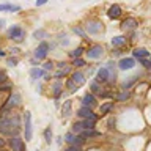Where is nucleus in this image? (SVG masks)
<instances>
[{"label": "nucleus", "mask_w": 151, "mask_h": 151, "mask_svg": "<svg viewBox=\"0 0 151 151\" xmlns=\"http://www.w3.org/2000/svg\"><path fill=\"white\" fill-rule=\"evenodd\" d=\"M21 6L17 5H11V3H0V11H19Z\"/></svg>", "instance_id": "obj_21"}, {"label": "nucleus", "mask_w": 151, "mask_h": 151, "mask_svg": "<svg viewBox=\"0 0 151 151\" xmlns=\"http://www.w3.org/2000/svg\"><path fill=\"white\" fill-rule=\"evenodd\" d=\"M73 65H74V66H77V68H80V66H83V65H85V61H83L82 58H74Z\"/></svg>", "instance_id": "obj_29"}, {"label": "nucleus", "mask_w": 151, "mask_h": 151, "mask_svg": "<svg viewBox=\"0 0 151 151\" xmlns=\"http://www.w3.org/2000/svg\"><path fill=\"white\" fill-rule=\"evenodd\" d=\"M65 151H82V150H80L79 146H69V148L65 150Z\"/></svg>", "instance_id": "obj_35"}, {"label": "nucleus", "mask_w": 151, "mask_h": 151, "mask_svg": "<svg viewBox=\"0 0 151 151\" xmlns=\"http://www.w3.org/2000/svg\"><path fill=\"white\" fill-rule=\"evenodd\" d=\"M8 145L11 146L13 151H25V143H24V140L21 139V137H17V135L9 137Z\"/></svg>", "instance_id": "obj_4"}, {"label": "nucleus", "mask_w": 151, "mask_h": 151, "mask_svg": "<svg viewBox=\"0 0 151 151\" xmlns=\"http://www.w3.org/2000/svg\"><path fill=\"white\" fill-rule=\"evenodd\" d=\"M106 68L109 71V80H115L116 79V71H115V65H113V61H107V65H106Z\"/></svg>", "instance_id": "obj_18"}, {"label": "nucleus", "mask_w": 151, "mask_h": 151, "mask_svg": "<svg viewBox=\"0 0 151 151\" xmlns=\"http://www.w3.org/2000/svg\"><path fill=\"white\" fill-rule=\"evenodd\" d=\"M102 54H104V49L101 46H91L90 49L87 50V57L88 58H99V57H102Z\"/></svg>", "instance_id": "obj_9"}, {"label": "nucleus", "mask_w": 151, "mask_h": 151, "mask_svg": "<svg viewBox=\"0 0 151 151\" xmlns=\"http://www.w3.org/2000/svg\"><path fill=\"white\" fill-rule=\"evenodd\" d=\"M3 145H5V140H3V139H0V148H2Z\"/></svg>", "instance_id": "obj_41"}, {"label": "nucleus", "mask_w": 151, "mask_h": 151, "mask_svg": "<svg viewBox=\"0 0 151 151\" xmlns=\"http://www.w3.org/2000/svg\"><path fill=\"white\" fill-rule=\"evenodd\" d=\"M82 104H83V107L93 109L94 106H96V98H94V94L87 93V94H85V96L82 98Z\"/></svg>", "instance_id": "obj_11"}, {"label": "nucleus", "mask_w": 151, "mask_h": 151, "mask_svg": "<svg viewBox=\"0 0 151 151\" xmlns=\"http://www.w3.org/2000/svg\"><path fill=\"white\" fill-rule=\"evenodd\" d=\"M71 107H73V101H65L63 107H61V115L68 116L69 113H71Z\"/></svg>", "instance_id": "obj_23"}, {"label": "nucleus", "mask_w": 151, "mask_h": 151, "mask_svg": "<svg viewBox=\"0 0 151 151\" xmlns=\"http://www.w3.org/2000/svg\"><path fill=\"white\" fill-rule=\"evenodd\" d=\"M58 68H66V63H63V61H60V63H58Z\"/></svg>", "instance_id": "obj_40"}, {"label": "nucleus", "mask_w": 151, "mask_h": 151, "mask_svg": "<svg viewBox=\"0 0 151 151\" xmlns=\"http://www.w3.org/2000/svg\"><path fill=\"white\" fill-rule=\"evenodd\" d=\"M135 66V61H134V58H123V60H120V63H118V68L120 69H132Z\"/></svg>", "instance_id": "obj_13"}, {"label": "nucleus", "mask_w": 151, "mask_h": 151, "mask_svg": "<svg viewBox=\"0 0 151 151\" xmlns=\"http://www.w3.org/2000/svg\"><path fill=\"white\" fill-rule=\"evenodd\" d=\"M46 3H47V0H36V6H42Z\"/></svg>", "instance_id": "obj_36"}, {"label": "nucleus", "mask_w": 151, "mask_h": 151, "mask_svg": "<svg viewBox=\"0 0 151 151\" xmlns=\"http://www.w3.org/2000/svg\"><path fill=\"white\" fill-rule=\"evenodd\" d=\"M102 30V24L98 22V21H91L87 24V32L88 33H93V35H96V33H99Z\"/></svg>", "instance_id": "obj_12"}, {"label": "nucleus", "mask_w": 151, "mask_h": 151, "mask_svg": "<svg viewBox=\"0 0 151 151\" xmlns=\"http://www.w3.org/2000/svg\"><path fill=\"white\" fill-rule=\"evenodd\" d=\"M42 35H44V32H35V33H33V36H35V38H38V36H42Z\"/></svg>", "instance_id": "obj_38"}, {"label": "nucleus", "mask_w": 151, "mask_h": 151, "mask_svg": "<svg viewBox=\"0 0 151 151\" xmlns=\"http://www.w3.org/2000/svg\"><path fill=\"white\" fill-rule=\"evenodd\" d=\"M142 63H143V66H146V68H151V63L148 60H142Z\"/></svg>", "instance_id": "obj_37"}, {"label": "nucleus", "mask_w": 151, "mask_h": 151, "mask_svg": "<svg viewBox=\"0 0 151 151\" xmlns=\"http://www.w3.org/2000/svg\"><path fill=\"white\" fill-rule=\"evenodd\" d=\"M8 63L11 65V66H16V65H17V60H14V58H11V60L8 61Z\"/></svg>", "instance_id": "obj_39"}, {"label": "nucleus", "mask_w": 151, "mask_h": 151, "mask_svg": "<svg viewBox=\"0 0 151 151\" xmlns=\"http://www.w3.org/2000/svg\"><path fill=\"white\" fill-rule=\"evenodd\" d=\"M85 83V76L80 73V71H76V73L71 74V77L66 80V88L69 90V91H74V90H77L79 87H82Z\"/></svg>", "instance_id": "obj_2"}, {"label": "nucleus", "mask_w": 151, "mask_h": 151, "mask_svg": "<svg viewBox=\"0 0 151 151\" xmlns=\"http://www.w3.org/2000/svg\"><path fill=\"white\" fill-rule=\"evenodd\" d=\"M82 52H83V49H82V47H77L76 50H73V52H71V57H74V58H79V57L82 55Z\"/></svg>", "instance_id": "obj_27"}, {"label": "nucleus", "mask_w": 151, "mask_h": 151, "mask_svg": "<svg viewBox=\"0 0 151 151\" xmlns=\"http://www.w3.org/2000/svg\"><path fill=\"white\" fill-rule=\"evenodd\" d=\"M150 63H151V60H150Z\"/></svg>", "instance_id": "obj_43"}, {"label": "nucleus", "mask_w": 151, "mask_h": 151, "mask_svg": "<svg viewBox=\"0 0 151 151\" xmlns=\"http://www.w3.org/2000/svg\"><path fill=\"white\" fill-rule=\"evenodd\" d=\"M96 80L98 82H107L109 80V71H107V68L104 66V68H101V69H98V74H96Z\"/></svg>", "instance_id": "obj_15"}, {"label": "nucleus", "mask_w": 151, "mask_h": 151, "mask_svg": "<svg viewBox=\"0 0 151 151\" xmlns=\"http://www.w3.org/2000/svg\"><path fill=\"white\" fill-rule=\"evenodd\" d=\"M127 98H129V93H121L120 96H118V101H124Z\"/></svg>", "instance_id": "obj_32"}, {"label": "nucleus", "mask_w": 151, "mask_h": 151, "mask_svg": "<svg viewBox=\"0 0 151 151\" xmlns=\"http://www.w3.org/2000/svg\"><path fill=\"white\" fill-rule=\"evenodd\" d=\"M19 99H21V96H19V94H11V96H9V99H8V102L5 104V110H6V109H11L13 106H17V104H19Z\"/></svg>", "instance_id": "obj_19"}, {"label": "nucleus", "mask_w": 151, "mask_h": 151, "mask_svg": "<svg viewBox=\"0 0 151 151\" xmlns=\"http://www.w3.org/2000/svg\"><path fill=\"white\" fill-rule=\"evenodd\" d=\"M132 54H134V57H135V58H139V60H143L145 57H148V55H150V52L146 50V49H143V47H137V49H134V50H132Z\"/></svg>", "instance_id": "obj_16"}, {"label": "nucleus", "mask_w": 151, "mask_h": 151, "mask_svg": "<svg viewBox=\"0 0 151 151\" xmlns=\"http://www.w3.org/2000/svg\"><path fill=\"white\" fill-rule=\"evenodd\" d=\"M77 115L80 118H83V120H90V121H96V113H93L91 109H88V107H80L79 110H77Z\"/></svg>", "instance_id": "obj_5"}, {"label": "nucleus", "mask_w": 151, "mask_h": 151, "mask_svg": "<svg viewBox=\"0 0 151 151\" xmlns=\"http://www.w3.org/2000/svg\"><path fill=\"white\" fill-rule=\"evenodd\" d=\"M60 88H61V87H60V83H57V85H55V88H54V94H55V96H58V94H60Z\"/></svg>", "instance_id": "obj_34"}, {"label": "nucleus", "mask_w": 151, "mask_h": 151, "mask_svg": "<svg viewBox=\"0 0 151 151\" xmlns=\"http://www.w3.org/2000/svg\"><path fill=\"white\" fill-rule=\"evenodd\" d=\"M79 135L82 137V139H90V137H99V135H101V132H98V131H94V129H87V131L80 132Z\"/></svg>", "instance_id": "obj_20"}, {"label": "nucleus", "mask_w": 151, "mask_h": 151, "mask_svg": "<svg viewBox=\"0 0 151 151\" xmlns=\"http://www.w3.org/2000/svg\"><path fill=\"white\" fill-rule=\"evenodd\" d=\"M3 27V21H0V28H2Z\"/></svg>", "instance_id": "obj_42"}, {"label": "nucleus", "mask_w": 151, "mask_h": 151, "mask_svg": "<svg viewBox=\"0 0 151 151\" xmlns=\"http://www.w3.org/2000/svg\"><path fill=\"white\" fill-rule=\"evenodd\" d=\"M46 71H50L52 68H54V65H52V61H47V63H44V66H42Z\"/></svg>", "instance_id": "obj_31"}, {"label": "nucleus", "mask_w": 151, "mask_h": 151, "mask_svg": "<svg viewBox=\"0 0 151 151\" xmlns=\"http://www.w3.org/2000/svg\"><path fill=\"white\" fill-rule=\"evenodd\" d=\"M137 25H139V22H137L135 19H132V17L126 19V21H123V24H121V27L124 28V30H132V28H135Z\"/></svg>", "instance_id": "obj_17"}, {"label": "nucleus", "mask_w": 151, "mask_h": 151, "mask_svg": "<svg viewBox=\"0 0 151 151\" xmlns=\"http://www.w3.org/2000/svg\"><path fill=\"white\" fill-rule=\"evenodd\" d=\"M73 30H74V33H77V35H80L82 38H85V33H83V30H82V28H79V27H74Z\"/></svg>", "instance_id": "obj_30"}, {"label": "nucleus", "mask_w": 151, "mask_h": 151, "mask_svg": "<svg viewBox=\"0 0 151 151\" xmlns=\"http://www.w3.org/2000/svg\"><path fill=\"white\" fill-rule=\"evenodd\" d=\"M30 76H32V79H41L42 76H44V71L40 69V68H32L30 69Z\"/></svg>", "instance_id": "obj_24"}, {"label": "nucleus", "mask_w": 151, "mask_h": 151, "mask_svg": "<svg viewBox=\"0 0 151 151\" xmlns=\"http://www.w3.org/2000/svg\"><path fill=\"white\" fill-rule=\"evenodd\" d=\"M47 52H49V44H47V42H41V44L35 49V58L44 60L47 57Z\"/></svg>", "instance_id": "obj_6"}, {"label": "nucleus", "mask_w": 151, "mask_h": 151, "mask_svg": "<svg viewBox=\"0 0 151 151\" xmlns=\"http://www.w3.org/2000/svg\"><path fill=\"white\" fill-rule=\"evenodd\" d=\"M24 36H25V32L22 30L21 25H13L11 28L8 30V38L11 40H16V41H22Z\"/></svg>", "instance_id": "obj_3"}, {"label": "nucleus", "mask_w": 151, "mask_h": 151, "mask_svg": "<svg viewBox=\"0 0 151 151\" xmlns=\"http://www.w3.org/2000/svg\"><path fill=\"white\" fill-rule=\"evenodd\" d=\"M19 120L16 116L14 118H2L0 120V132L2 134H6V135H11L14 137L19 132Z\"/></svg>", "instance_id": "obj_1"}, {"label": "nucleus", "mask_w": 151, "mask_h": 151, "mask_svg": "<svg viewBox=\"0 0 151 151\" xmlns=\"http://www.w3.org/2000/svg\"><path fill=\"white\" fill-rule=\"evenodd\" d=\"M107 16L110 19H118L121 16V6L120 5H112V6L109 8V11H107Z\"/></svg>", "instance_id": "obj_14"}, {"label": "nucleus", "mask_w": 151, "mask_h": 151, "mask_svg": "<svg viewBox=\"0 0 151 151\" xmlns=\"http://www.w3.org/2000/svg\"><path fill=\"white\" fill-rule=\"evenodd\" d=\"M82 123V126H83V131H87V129H94V121H90V120H83V121H80ZM82 131V132H83Z\"/></svg>", "instance_id": "obj_26"}, {"label": "nucleus", "mask_w": 151, "mask_h": 151, "mask_svg": "<svg viewBox=\"0 0 151 151\" xmlns=\"http://www.w3.org/2000/svg\"><path fill=\"white\" fill-rule=\"evenodd\" d=\"M6 80V73H3V71H0V83L5 82Z\"/></svg>", "instance_id": "obj_33"}, {"label": "nucleus", "mask_w": 151, "mask_h": 151, "mask_svg": "<svg viewBox=\"0 0 151 151\" xmlns=\"http://www.w3.org/2000/svg\"><path fill=\"white\" fill-rule=\"evenodd\" d=\"M110 110H113V102L101 104V107H99V113H101V115H107Z\"/></svg>", "instance_id": "obj_22"}, {"label": "nucleus", "mask_w": 151, "mask_h": 151, "mask_svg": "<svg viewBox=\"0 0 151 151\" xmlns=\"http://www.w3.org/2000/svg\"><path fill=\"white\" fill-rule=\"evenodd\" d=\"M24 120H25V140L30 142L32 140V113L25 112Z\"/></svg>", "instance_id": "obj_8"}, {"label": "nucleus", "mask_w": 151, "mask_h": 151, "mask_svg": "<svg viewBox=\"0 0 151 151\" xmlns=\"http://www.w3.org/2000/svg\"><path fill=\"white\" fill-rule=\"evenodd\" d=\"M65 140L68 142L71 146H80L83 143V139L80 135H74L73 132H68V134L65 135Z\"/></svg>", "instance_id": "obj_7"}, {"label": "nucleus", "mask_w": 151, "mask_h": 151, "mask_svg": "<svg viewBox=\"0 0 151 151\" xmlns=\"http://www.w3.org/2000/svg\"><path fill=\"white\" fill-rule=\"evenodd\" d=\"M44 137H46L47 143H50V140H52V131H50V127H47V129L44 131Z\"/></svg>", "instance_id": "obj_28"}, {"label": "nucleus", "mask_w": 151, "mask_h": 151, "mask_svg": "<svg viewBox=\"0 0 151 151\" xmlns=\"http://www.w3.org/2000/svg\"><path fill=\"white\" fill-rule=\"evenodd\" d=\"M90 88H91V94H99V96H107L106 90L102 88L101 82H98V80H93V82L90 83Z\"/></svg>", "instance_id": "obj_10"}, {"label": "nucleus", "mask_w": 151, "mask_h": 151, "mask_svg": "<svg viewBox=\"0 0 151 151\" xmlns=\"http://www.w3.org/2000/svg\"><path fill=\"white\" fill-rule=\"evenodd\" d=\"M124 44H126V38L124 36H115V38H112V46L120 47V46H124Z\"/></svg>", "instance_id": "obj_25"}]
</instances>
